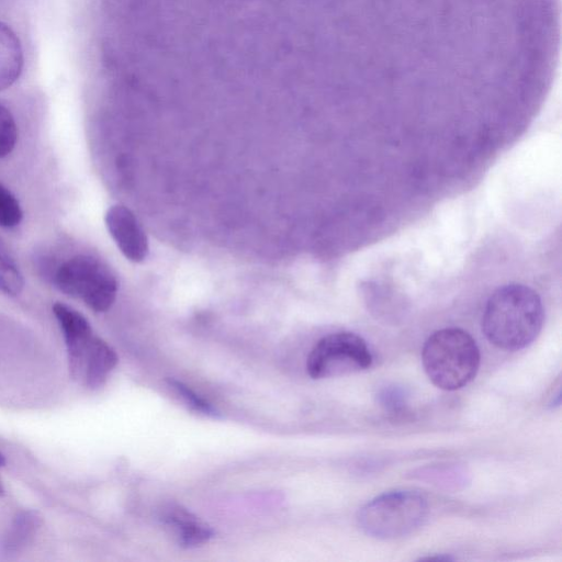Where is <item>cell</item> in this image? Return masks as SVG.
Masks as SVG:
<instances>
[{
	"mask_svg": "<svg viewBox=\"0 0 562 562\" xmlns=\"http://www.w3.org/2000/svg\"><path fill=\"white\" fill-rule=\"evenodd\" d=\"M422 362L432 384L445 391H456L475 378L481 355L468 331L449 327L436 330L426 339Z\"/></svg>",
	"mask_w": 562,
	"mask_h": 562,
	"instance_id": "obj_2",
	"label": "cell"
},
{
	"mask_svg": "<svg viewBox=\"0 0 562 562\" xmlns=\"http://www.w3.org/2000/svg\"><path fill=\"white\" fill-rule=\"evenodd\" d=\"M23 69V50L16 34L0 22V91L11 87Z\"/></svg>",
	"mask_w": 562,
	"mask_h": 562,
	"instance_id": "obj_10",
	"label": "cell"
},
{
	"mask_svg": "<svg viewBox=\"0 0 562 562\" xmlns=\"http://www.w3.org/2000/svg\"><path fill=\"white\" fill-rule=\"evenodd\" d=\"M18 140V126L11 112L0 104V159L12 153Z\"/></svg>",
	"mask_w": 562,
	"mask_h": 562,
	"instance_id": "obj_16",
	"label": "cell"
},
{
	"mask_svg": "<svg viewBox=\"0 0 562 562\" xmlns=\"http://www.w3.org/2000/svg\"><path fill=\"white\" fill-rule=\"evenodd\" d=\"M23 286V276L5 245L0 240V293L16 296L22 292Z\"/></svg>",
	"mask_w": 562,
	"mask_h": 562,
	"instance_id": "obj_12",
	"label": "cell"
},
{
	"mask_svg": "<svg viewBox=\"0 0 562 562\" xmlns=\"http://www.w3.org/2000/svg\"><path fill=\"white\" fill-rule=\"evenodd\" d=\"M376 402L389 414L400 415L407 408L408 393L401 385L389 384L379 390Z\"/></svg>",
	"mask_w": 562,
	"mask_h": 562,
	"instance_id": "obj_14",
	"label": "cell"
},
{
	"mask_svg": "<svg viewBox=\"0 0 562 562\" xmlns=\"http://www.w3.org/2000/svg\"><path fill=\"white\" fill-rule=\"evenodd\" d=\"M53 313L64 335L70 374L81 380L86 355L94 337L90 323L77 310L61 302L53 305Z\"/></svg>",
	"mask_w": 562,
	"mask_h": 562,
	"instance_id": "obj_6",
	"label": "cell"
},
{
	"mask_svg": "<svg viewBox=\"0 0 562 562\" xmlns=\"http://www.w3.org/2000/svg\"><path fill=\"white\" fill-rule=\"evenodd\" d=\"M168 386L182 400V402L196 414H201L209 417H220L221 414L210 402L196 394L184 383L175 380H167Z\"/></svg>",
	"mask_w": 562,
	"mask_h": 562,
	"instance_id": "obj_13",
	"label": "cell"
},
{
	"mask_svg": "<svg viewBox=\"0 0 562 562\" xmlns=\"http://www.w3.org/2000/svg\"><path fill=\"white\" fill-rule=\"evenodd\" d=\"M428 515V504L423 495L408 490L383 493L366 505L357 516L361 530L376 539L392 540L417 530Z\"/></svg>",
	"mask_w": 562,
	"mask_h": 562,
	"instance_id": "obj_3",
	"label": "cell"
},
{
	"mask_svg": "<svg viewBox=\"0 0 562 562\" xmlns=\"http://www.w3.org/2000/svg\"><path fill=\"white\" fill-rule=\"evenodd\" d=\"M372 361V353L362 337L338 331L315 344L307 356L306 370L313 379H326L363 371Z\"/></svg>",
	"mask_w": 562,
	"mask_h": 562,
	"instance_id": "obj_5",
	"label": "cell"
},
{
	"mask_svg": "<svg viewBox=\"0 0 562 562\" xmlns=\"http://www.w3.org/2000/svg\"><path fill=\"white\" fill-rule=\"evenodd\" d=\"M23 218L22 207L15 195L0 183V226L12 228Z\"/></svg>",
	"mask_w": 562,
	"mask_h": 562,
	"instance_id": "obj_15",
	"label": "cell"
},
{
	"mask_svg": "<svg viewBox=\"0 0 562 562\" xmlns=\"http://www.w3.org/2000/svg\"><path fill=\"white\" fill-rule=\"evenodd\" d=\"M53 282L60 292L82 301L97 313L106 312L113 305L119 289L113 271L99 258L86 254L60 263Z\"/></svg>",
	"mask_w": 562,
	"mask_h": 562,
	"instance_id": "obj_4",
	"label": "cell"
},
{
	"mask_svg": "<svg viewBox=\"0 0 562 562\" xmlns=\"http://www.w3.org/2000/svg\"><path fill=\"white\" fill-rule=\"evenodd\" d=\"M161 520L184 548L201 546L214 535L210 526L181 505L166 506L161 512Z\"/></svg>",
	"mask_w": 562,
	"mask_h": 562,
	"instance_id": "obj_8",
	"label": "cell"
},
{
	"mask_svg": "<svg viewBox=\"0 0 562 562\" xmlns=\"http://www.w3.org/2000/svg\"><path fill=\"white\" fill-rule=\"evenodd\" d=\"M42 526V517L34 510L19 513L4 538V550L16 552L24 549Z\"/></svg>",
	"mask_w": 562,
	"mask_h": 562,
	"instance_id": "obj_11",
	"label": "cell"
},
{
	"mask_svg": "<svg viewBox=\"0 0 562 562\" xmlns=\"http://www.w3.org/2000/svg\"><path fill=\"white\" fill-rule=\"evenodd\" d=\"M4 463H5L4 456L0 452V467L4 465ZM3 494H4V490H3L2 484L0 483V496H2Z\"/></svg>",
	"mask_w": 562,
	"mask_h": 562,
	"instance_id": "obj_18",
	"label": "cell"
},
{
	"mask_svg": "<svg viewBox=\"0 0 562 562\" xmlns=\"http://www.w3.org/2000/svg\"><path fill=\"white\" fill-rule=\"evenodd\" d=\"M422 560H429V561H451L453 560L450 555H437V557H428L423 558Z\"/></svg>",
	"mask_w": 562,
	"mask_h": 562,
	"instance_id": "obj_17",
	"label": "cell"
},
{
	"mask_svg": "<svg viewBox=\"0 0 562 562\" xmlns=\"http://www.w3.org/2000/svg\"><path fill=\"white\" fill-rule=\"evenodd\" d=\"M105 226L120 251L132 262H142L149 252L147 236L133 212L112 205L104 215Z\"/></svg>",
	"mask_w": 562,
	"mask_h": 562,
	"instance_id": "obj_7",
	"label": "cell"
},
{
	"mask_svg": "<svg viewBox=\"0 0 562 562\" xmlns=\"http://www.w3.org/2000/svg\"><path fill=\"white\" fill-rule=\"evenodd\" d=\"M543 319L538 293L525 284L509 283L497 288L488 297L482 316V331L495 347L516 351L537 338Z\"/></svg>",
	"mask_w": 562,
	"mask_h": 562,
	"instance_id": "obj_1",
	"label": "cell"
},
{
	"mask_svg": "<svg viewBox=\"0 0 562 562\" xmlns=\"http://www.w3.org/2000/svg\"><path fill=\"white\" fill-rule=\"evenodd\" d=\"M117 363V355L103 339L94 336L88 348L81 380L90 389L102 386Z\"/></svg>",
	"mask_w": 562,
	"mask_h": 562,
	"instance_id": "obj_9",
	"label": "cell"
}]
</instances>
